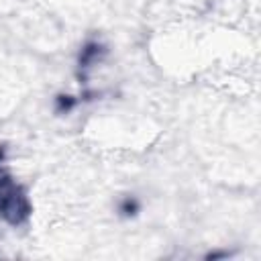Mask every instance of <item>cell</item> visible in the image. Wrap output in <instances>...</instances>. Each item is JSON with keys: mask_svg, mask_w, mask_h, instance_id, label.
<instances>
[{"mask_svg": "<svg viewBox=\"0 0 261 261\" xmlns=\"http://www.w3.org/2000/svg\"><path fill=\"white\" fill-rule=\"evenodd\" d=\"M135 208H137V206H135V202H128V200L124 202V212H126V214H133V210H135Z\"/></svg>", "mask_w": 261, "mask_h": 261, "instance_id": "1", "label": "cell"}]
</instances>
